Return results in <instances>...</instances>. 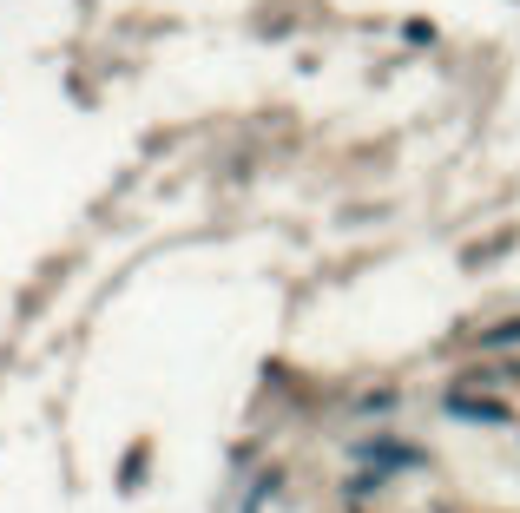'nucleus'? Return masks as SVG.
<instances>
[{"instance_id": "nucleus-1", "label": "nucleus", "mask_w": 520, "mask_h": 513, "mask_svg": "<svg viewBox=\"0 0 520 513\" xmlns=\"http://www.w3.org/2000/svg\"><path fill=\"white\" fill-rule=\"evenodd\" d=\"M448 415H461V421H507V408L501 402H474V395H448Z\"/></svg>"}]
</instances>
